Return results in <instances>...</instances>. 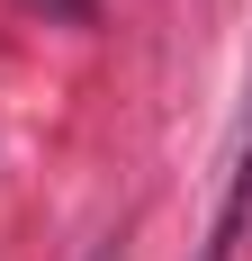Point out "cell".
Here are the masks:
<instances>
[{
  "label": "cell",
  "instance_id": "obj_1",
  "mask_svg": "<svg viewBox=\"0 0 252 261\" xmlns=\"http://www.w3.org/2000/svg\"><path fill=\"white\" fill-rule=\"evenodd\" d=\"M243 216H252V126H243V153H234L225 207H216V225H207V252H198V261H234V243H243Z\"/></svg>",
  "mask_w": 252,
  "mask_h": 261
}]
</instances>
